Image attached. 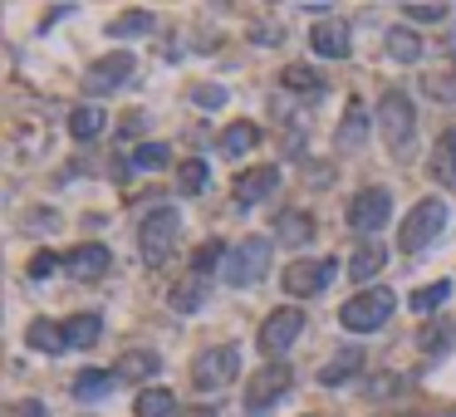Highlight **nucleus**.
Listing matches in <instances>:
<instances>
[{"label": "nucleus", "instance_id": "obj_7", "mask_svg": "<svg viewBox=\"0 0 456 417\" xmlns=\"http://www.w3.org/2000/svg\"><path fill=\"white\" fill-rule=\"evenodd\" d=\"M344 216H349V226L359 236H378L383 226L393 221V192H388V187H363V192L349 197Z\"/></svg>", "mask_w": 456, "mask_h": 417}, {"label": "nucleus", "instance_id": "obj_5", "mask_svg": "<svg viewBox=\"0 0 456 417\" xmlns=\"http://www.w3.org/2000/svg\"><path fill=\"white\" fill-rule=\"evenodd\" d=\"M393 310H398L393 290H363V295H353V300L339 310V324L349 334H373V329H383V324L393 320Z\"/></svg>", "mask_w": 456, "mask_h": 417}, {"label": "nucleus", "instance_id": "obj_3", "mask_svg": "<svg viewBox=\"0 0 456 417\" xmlns=\"http://www.w3.org/2000/svg\"><path fill=\"white\" fill-rule=\"evenodd\" d=\"M177 236H182L177 206H152L138 226V256L148 260V266H167V256L177 251Z\"/></svg>", "mask_w": 456, "mask_h": 417}, {"label": "nucleus", "instance_id": "obj_12", "mask_svg": "<svg viewBox=\"0 0 456 417\" xmlns=\"http://www.w3.org/2000/svg\"><path fill=\"white\" fill-rule=\"evenodd\" d=\"M309 50L319 54V59H349L353 54V25L349 20H319L309 25Z\"/></svg>", "mask_w": 456, "mask_h": 417}, {"label": "nucleus", "instance_id": "obj_23", "mask_svg": "<svg viewBox=\"0 0 456 417\" xmlns=\"http://www.w3.org/2000/svg\"><path fill=\"white\" fill-rule=\"evenodd\" d=\"M383 50H388L393 65H417V59H422V40H417L413 30H403V25H393V30L383 35Z\"/></svg>", "mask_w": 456, "mask_h": 417}, {"label": "nucleus", "instance_id": "obj_21", "mask_svg": "<svg viewBox=\"0 0 456 417\" xmlns=\"http://www.w3.org/2000/svg\"><path fill=\"white\" fill-rule=\"evenodd\" d=\"M113 388H118L113 368H84V374L74 378V398H79V403H104Z\"/></svg>", "mask_w": 456, "mask_h": 417}, {"label": "nucleus", "instance_id": "obj_28", "mask_svg": "<svg viewBox=\"0 0 456 417\" xmlns=\"http://www.w3.org/2000/svg\"><path fill=\"white\" fill-rule=\"evenodd\" d=\"M255 138H260V128H255V123H245V118H241V123H231V128L221 133V143H216V148H221L226 158H245V152L255 148Z\"/></svg>", "mask_w": 456, "mask_h": 417}, {"label": "nucleus", "instance_id": "obj_33", "mask_svg": "<svg viewBox=\"0 0 456 417\" xmlns=\"http://www.w3.org/2000/svg\"><path fill=\"white\" fill-rule=\"evenodd\" d=\"M280 84L305 89V94H324V74H319V69H305V65H290L285 74H280Z\"/></svg>", "mask_w": 456, "mask_h": 417}, {"label": "nucleus", "instance_id": "obj_36", "mask_svg": "<svg viewBox=\"0 0 456 417\" xmlns=\"http://www.w3.org/2000/svg\"><path fill=\"white\" fill-rule=\"evenodd\" d=\"M191 104L202 108V113H216V108L226 104V89L221 84H197V89H191Z\"/></svg>", "mask_w": 456, "mask_h": 417}, {"label": "nucleus", "instance_id": "obj_32", "mask_svg": "<svg viewBox=\"0 0 456 417\" xmlns=\"http://www.w3.org/2000/svg\"><path fill=\"white\" fill-rule=\"evenodd\" d=\"M446 295H452V285H446V280H432V285H422L407 305H413L417 314H437V310L446 305Z\"/></svg>", "mask_w": 456, "mask_h": 417}, {"label": "nucleus", "instance_id": "obj_17", "mask_svg": "<svg viewBox=\"0 0 456 417\" xmlns=\"http://www.w3.org/2000/svg\"><path fill=\"white\" fill-rule=\"evenodd\" d=\"M359 368H363V349H359V344H344L329 364L319 368V383H324V388H344Z\"/></svg>", "mask_w": 456, "mask_h": 417}, {"label": "nucleus", "instance_id": "obj_26", "mask_svg": "<svg viewBox=\"0 0 456 417\" xmlns=\"http://www.w3.org/2000/svg\"><path fill=\"white\" fill-rule=\"evenodd\" d=\"M25 339H30L35 353H50V359H59V353L69 349V344H64V329H59V324H50V320H35Z\"/></svg>", "mask_w": 456, "mask_h": 417}, {"label": "nucleus", "instance_id": "obj_15", "mask_svg": "<svg viewBox=\"0 0 456 417\" xmlns=\"http://www.w3.org/2000/svg\"><path fill=\"white\" fill-rule=\"evenodd\" d=\"M158 368H162L158 349H128V353H118L113 378L118 383H143V378H158Z\"/></svg>", "mask_w": 456, "mask_h": 417}, {"label": "nucleus", "instance_id": "obj_27", "mask_svg": "<svg viewBox=\"0 0 456 417\" xmlns=\"http://www.w3.org/2000/svg\"><path fill=\"white\" fill-rule=\"evenodd\" d=\"M152 25H158L152 11H123L113 25H108V35H113V40H138V35H152Z\"/></svg>", "mask_w": 456, "mask_h": 417}, {"label": "nucleus", "instance_id": "obj_37", "mask_svg": "<svg viewBox=\"0 0 456 417\" xmlns=\"http://www.w3.org/2000/svg\"><path fill=\"white\" fill-rule=\"evenodd\" d=\"M446 339H452V324H437V329H422V339H417V349L432 353V349H446Z\"/></svg>", "mask_w": 456, "mask_h": 417}, {"label": "nucleus", "instance_id": "obj_24", "mask_svg": "<svg viewBox=\"0 0 456 417\" xmlns=\"http://www.w3.org/2000/svg\"><path fill=\"white\" fill-rule=\"evenodd\" d=\"M275 241H280V246H295V251L309 246V241H314V221H309L305 212H285L275 221Z\"/></svg>", "mask_w": 456, "mask_h": 417}, {"label": "nucleus", "instance_id": "obj_42", "mask_svg": "<svg viewBox=\"0 0 456 417\" xmlns=\"http://www.w3.org/2000/svg\"><path fill=\"white\" fill-rule=\"evenodd\" d=\"M197 417H212V413H197Z\"/></svg>", "mask_w": 456, "mask_h": 417}, {"label": "nucleus", "instance_id": "obj_10", "mask_svg": "<svg viewBox=\"0 0 456 417\" xmlns=\"http://www.w3.org/2000/svg\"><path fill=\"white\" fill-rule=\"evenodd\" d=\"M299 334H305V310H299V305H285V310H275L266 324H260V339H255V344H260L266 359H275V364H280V359L295 349Z\"/></svg>", "mask_w": 456, "mask_h": 417}, {"label": "nucleus", "instance_id": "obj_39", "mask_svg": "<svg viewBox=\"0 0 456 417\" xmlns=\"http://www.w3.org/2000/svg\"><path fill=\"white\" fill-rule=\"evenodd\" d=\"M54 270H59V256H50V251H40V256L30 260V280H50Z\"/></svg>", "mask_w": 456, "mask_h": 417}, {"label": "nucleus", "instance_id": "obj_41", "mask_svg": "<svg viewBox=\"0 0 456 417\" xmlns=\"http://www.w3.org/2000/svg\"><path fill=\"white\" fill-rule=\"evenodd\" d=\"M255 44H280V30H270V25H260V30H255Z\"/></svg>", "mask_w": 456, "mask_h": 417}, {"label": "nucleus", "instance_id": "obj_25", "mask_svg": "<svg viewBox=\"0 0 456 417\" xmlns=\"http://www.w3.org/2000/svg\"><path fill=\"white\" fill-rule=\"evenodd\" d=\"M383 266H388V251H383L378 241H363V246L353 251V260H349V275H353V285H363V280H373Z\"/></svg>", "mask_w": 456, "mask_h": 417}, {"label": "nucleus", "instance_id": "obj_22", "mask_svg": "<svg viewBox=\"0 0 456 417\" xmlns=\"http://www.w3.org/2000/svg\"><path fill=\"white\" fill-rule=\"evenodd\" d=\"M104 128H108V113L98 104H84V108L69 113V138H74V143H94Z\"/></svg>", "mask_w": 456, "mask_h": 417}, {"label": "nucleus", "instance_id": "obj_14", "mask_svg": "<svg viewBox=\"0 0 456 417\" xmlns=\"http://www.w3.org/2000/svg\"><path fill=\"white\" fill-rule=\"evenodd\" d=\"M108 266H113V251L98 246V241H89V246H74L69 256H64V270H69L74 280H98V275H108Z\"/></svg>", "mask_w": 456, "mask_h": 417}, {"label": "nucleus", "instance_id": "obj_35", "mask_svg": "<svg viewBox=\"0 0 456 417\" xmlns=\"http://www.w3.org/2000/svg\"><path fill=\"white\" fill-rule=\"evenodd\" d=\"M221 256H231V251H226L221 246V241H206V246L202 251H197V260H191V270H197V275H212V270L216 266H226V260Z\"/></svg>", "mask_w": 456, "mask_h": 417}, {"label": "nucleus", "instance_id": "obj_18", "mask_svg": "<svg viewBox=\"0 0 456 417\" xmlns=\"http://www.w3.org/2000/svg\"><path fill=\"white\" fill-rule=\"evenodd\" d=\"M59 329H64V344H69V349H94V344L104 339V314L84 310V314H74V320H64Z\"/></svg>", "mask_w": 456, "mask_h": 417}, {"label": "nucleus", "instance_id": "obj_31", "mask_svg": "<svg viewBox=\"0 0 456 417\" xmlns=\"http://www.w3.org/2000/svg\"><path fill=\"white\" fill-rule=\"evenodd\" d=\"M167 162H172V148H167V143H158V138H148V143L133 148V167H138V172H158V167H167Z\"/></svg>", "mask_w": 456, "mask_h": 417}, {"label": "nucleus", "instance_id": "obj_4", "mask_svg": "<svg viewBox=\"0 0 456 417\" xmlns=\"http://www.w3.org/2000/svg\"><path fill=\"white\" fill-rule=\"evenodd\" d=\"M442 231H446V202L442 197H422V202L407 212L403 231H398V246H403L407 256H417V251H427Z\"/></svg>", "mask_w": 456, "mask_h": 417}, {"label": "nucleus", "instance_id": "obj_8", "mask_svg": "<svg viewBox=\"0 0 456 417\" xmlns=\"http://www.w3.org/2000/svg\"><path fill=\"white\" fill-rule=\"evenodd\" d=\"M334 275H339V260H290L280 285H285L290 300H314L334 285Z\"/></svg>", "mask_w": 456, "mask_h": 417}, {"label": "nucleus", "instance_id": "obj_9", "mask_svg": "<svg viewBox=\"0 0 456 417\" xmlns=\"http://www.w3.org/2000/svg\"><path fill=\"white\" fill-rule=\"evenodd\" d=\"M290 378H295V374H290L285 364H266V368H260V374L245 383V417H270V413H275V403L290 393Z\"/></svg>", "mask_w": 456, "mask_h": 417}, {"label": "nucleus", "instance_id": "obj_11", "mask_svg": "<svg viewBox=\"0 0 456 417\" xmlns=\"http://www.w3.org/2000/svg\"><path fill=\"white\" fill-rule=\"evenodd\" d=\"M133 54H104V59H94V65L84 69V94H94V98H104V94H113V89H123L128 79H133Z\"/></svg>", "mask_w": 456, "mask_h": 417}, {"label": "nucleus", "instance_id": "obj_13", "mask_svg": "<svg viewBox=\"0 0 456 417\" xmlns=\"http://www.w3.org/2000/svg\"><path fill=\"white\" fill-rule=\"evenodd\" d=\"M275 187H280V167H275V162L241 172V177H236V206H241V212H251V206H260L270 192H275Z\"/></svg>", "mask_w": 456, "mask_h": 417}, {"label": "nucleus", "instance_id": "obj_20", "mask_svg": "<svg viewBox=\"0 0 456 417\" xmlns=\"http://www.w3.org/2000/svg\"><path fill=\"white\" fill-rule=\"evenodd\" d=\"M432 182L437 187H456V128H446L432 143Z\"/></svg>", "mask_w": 456, "mask_h": 417}, {"label": "nucleus", "instance_id": "obj_34", "mask_svg": "<svg viewBox=\"0 0 456 417\" xmlns=\"http://www.w3.org/2000/svg\"><path fill=\"white\" fill-rule=\"evenodd\" d=\"M422 89L432 94V104H452L456 108V69H442V74H427Z\"/></svg>", "mask_w": 456, "mask_h": 417}, {"label": "nucleus", "instance_id": "obj_38", "mask_svg": "<svg viewBox=\"0 0 456 417\" xmlns=\"http://www.w3.org/2000/svg\"><path fill=\"white\" fill-rule=\"evenodd\" d=\"M407 20H446L452 15V5H403Z\"/></svg>", "mask_w": 456, "mask_h": 417}, {"label": "nucleus", "instance_id": "obj_19", "mask_svg": "<svg viewBox=\"0 0 456 417\" xmlns=\"http://www.w3.org/2000/svg\"><path fill=\"white\" fill-rule=\"evenodd\" d=\"M167 305L177 314H197L206 305V275H197V270H191L187 280H177V285L167 290Z\"/></svg>", "mask_w": 456, "mask_h": 417}, {"label": "nucleus", "instance_id": "obj_29", "mask_svg": "<svg viewBox=\"0 0 456 417\" xmlns=\"http://www.w3.org/2000/svg\"><path fill=\"white\" fill-rule=\"evenodd\" d=\"M206 187H212V167H206V158L182 162V172H177V192H182V197H202Z\"/></svg>", "mask_w": 456, "mask_h": 417}, {"label": "nucleus", "instance_id": "obj_6", "mask_svg": "<svg viewBox=\"0 0 456 417\" xmlns=\"http://www.w3.org/2000/svg\"><path fill=\"white\" fill-rule=\"evenodd\" d=\"M236 374H241V349H236V344H216V349L197 353V364H191V383L202 388V393L231 388Z\"/></svg>", "mask_w": 456, "mask_h": 417}, {"label": "nucleus", "instance_id": "obj_30", "mask_svg": "<svg viewBox=\"0 0 456 417\" xmlns=\"http://www.w3.org/2000/svg\"><path fill=\"white\" fill-rule=\"evenodd\" d=\"M133 413L138 417H172L177 413V398H172L167 388H143L138 403H133Z\"/></svg>", "mask_w": 456, "mask_h": 417}, {"label": "nucleus", "instance_id": "obj_2", "mask_svg": "<svg viewBox=\"0 0 456 417\" xmlns=\"http://www.w3.org/2000/svg\"><path fill=\"white\" fill-rule=\"evenodd\" d=\"M270 256H275L270 236H245V241H236L231 256H226V266H221L226 285H231V290L260 285V280H266V270H270Z\"/></svg>", "mask_w": 456, "mask_h": 417}, {"label": "nucleus", "instance_id": "obj_1", "mask_svg": "<svg viewBox=\"0 0 456 417\" xmlns=\"http://www.w3.org/2000/svg\"><path fill=\"white\" fill-rule=\"evenodd\" d=\"M378 128H383V143L393 158H413V138H417V108L403 89H388L378 104Z\"/></svg>", "mask_w": 456, "mask_h": 417}, {"label": "nucleus", "instance_id": "obj_16", "mask_svg": "<svg viewBox=\"0 0 456 417\" xmlns=\"http://www.w3.org/2000/svg\"><path fill=\"white\" fill-rule=\"evenodd\" d=\"M368 143V108L363 104H349L339 118V133H334V148L339 152H359Z\"/></svg>", "mask_w": 456, "mask_h": 417}, {"label": "nucleus", "instance_id": "obj_40", "mask_svg": "<svg viewBox=\"0 0 456 417\" xmlns=\"http://www.w3.org/2000/svg\"><path fill=\"white\" fill-rule=\"evenodd\" d=\"M15 417H50V413H44V403H35V398H30V403L15 407Z\"/></svg>", "mask_w": 456, "mask_h": 417}]
</instances>
